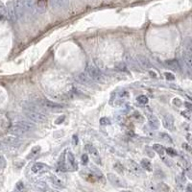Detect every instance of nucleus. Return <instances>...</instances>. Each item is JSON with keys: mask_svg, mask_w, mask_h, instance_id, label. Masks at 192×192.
Masks as SVG:
<instances>
[{"mask_svg": "<svg viewBox=\"0 0 192 192\" xmlns=\"http://www.w3.org/2000/svg\"><path fill=\"white\" fill-rule=\"evenodd\" d=\"M82 162H83V164H84V165L89 162V157H87V155L84 154L82 156Z\"/></svg>", "mask_w": 192, "mask_h": 192, "instance_id": "obj_37", "label": "nucleus"}, {"mask_svg": "<svg viewBox=\"0 0 192 192\" xmlns=\"http://www.w3.org/2000/svg\"><path fill=\"white\" fill-rule=\"evenodd\" d=\"M115 169L117 171L118 173H120V174H123L124 173V168H123V166L120 164V163H115Z\"/></svg>", "mask_w": 192, "mask_h": 192, "instance_id": "obj_33", "label": "nucleus"}, {"mask_svg": "<svg viewBox=\"0 0 192 192\" xmlns=\"http://www.w3.org/2000/svg\"><path fill=\"white\" fill-rule=\"evenodd\" d=\"M164 75H165V78H166L168 81H173L175 79V76L172 73H169V72H166Z\"/></svg>", "mask_w": 192, "mask_h": 192, "instance_id": "obj_35", "label": "nucleus"}, {"mask_svg": "<svg viewBox=\"0 0 192 192\" xmlns=\"http://www.w3.org/2000/svg\"><path fill=\"white\" fill-rule=\"evenodd\" d=\"M50 180H51V181L52 183H53L55 185H57V186H59V187H64L65 186V184L63 183V181H61V179H59L58 177H57V176H51L50 177Z\"/></svg>", "mask_w": 192, "mask_h": 192, "instance_id": "obj_21", "label": "nucleus"}, {"mask_svg": "<svg viewBox=\"0 0 192 192\" xmlns=\"http://www.w3.org/2000/svg\"><path fill=\"white\" fill-rule=\"evenodd\" d=\"M126 61H127L129 66L131 67V69H133V70H139V65H137L136 60H134L133 58H130V57H126Z\"/></svg>", "mask_w": 192, "mask_h": 192, "instance_id": "obj_18", "label": "nucleus"}, {"mask_svg": "<svg viewBox=\"0 0 192 192\" xmlns=\"http://www.w3.org/2000/svg\"><path fill=\"white\" fill-rule=\"evenodd\" d=\"M39 150H40L39 147H35V148L33 149L32 153H30V156H31V157H33V155H37V154L39 152Z\"/></svg>", "mask_w": 192, "mask_h": 192, "instance_id": "obj_38", "label": "nucleus"}, {"mask_svg": "<svg viewBox=\"0 0 192 192\" xmlns=\"http://www.w3.org/2000/svg\"><path fill=\"white\" fill-rule=\"evenodd\" d=\"M153 150H155L156 152H158L159 155H163L164 152H165V150H164V147L162 146V145H159V144H154V146H153Z\"/></svg>", "mask_w": 192, "mask_h": 192, "instance_id": "obj_27", "label": "nucleus"}, {"mask_svg": "<svg viewBox=\"0 0 192 192\" xmlns=\"http://www.w3.org/2000/svg\"><path fill=\"white\" fill-rule=\"evenodd\" d=\"M184 61L185 65L187 66V68L190 70L192 68V59H191V54L190 53H186L184 52Z\"/></svg>", "mask_w": 192, "mask_h": 192, "instance_id": "obj_19", "label": "nucleus"}, {"mask_svg": "<svg viewBox=\"0 0 192 192\" xmlns=\"http://www.w3.org/2000/svg\"><path fill=\"white\" fill-rule=\"evenodd\" d=\"M34 129L35 125L33 123L28 121H18L11 126L10 133L14 134V136H21V134H25L28 132H31Z\"/></svg>", "mask_w": 192, "mask_h": 192, "instance_id": "obj_1", "label": "nucleus"}, {"mask_svg": "<svg viewBox=\"0 0 192 192\" xmlns=\"http://www.w3.org/2000/svg\"><path fill=\"white\" fill-rule=\"evenodd\" d=\"M162 123H163L164 128L170 130V131L174 130V118L172 115H165L162 119Z\"/></svg>", "mask_w": 192, "mask_h": 192, "instance_id": "obj_9", "label": "nucleus"}, {"mask_svg": "<svg viewBox=\"0 0 192 192\" xmlns=\"http://www.w3.org/2000/svg\"><path fill=\"white\" fill-rule=\"evenodd\" d=\"M0 14L1 15H7V9L5 5L0 1Z\"/></svg>", "mask_w": 192, "mask_h": 192, "instance_id": "obj_32", "label": "nucleus"}, {"mask_svg": "<svg viewBox=\"0 0 192 192\" xmlns=\"http://www.w3.org/2000/svg\"><path fill=\"white\" fill-rule=\"evenodd\" d=\"M13 5H14V9L17 19L21 18L24 15V12H25L24 0H14Z\"/></svg>", "mask_w": 192, "mask_h": 192, "instance_id": "obj_4", "label": "nucleus"}, {"mask_svg": "<svg viewBox=\"0 0 192 192\" xmlns=\"http://www.w3.org/2000/svg\"><path fill=\"white\" fill-rule=\"evenodd\" d=\"M67 162H68L69 164V167L71 170H77L78 169V163L76 162V159H75V156L73 155L72 152H68L67 153Z\"/></svg>", "mask_w": 192, "mask_h": 192, "instance_id": "obj_10", "label": "nucleus"}, {"mask_svg": "<svg viewBox=\"0 0 192 192\" xmlns=\"http://www.w3.org/2000/svg\"><path fill=\"white\" fill-rule=\"evenodd\" d=\"M7 15L9 17V18L12 20V21H17V17H15V13H14V5L13 2H9L7 5Z\"/></svg>", "mask_w": 192, "mask_h": 192, "instance_id": "obj_13", "label": "nucleus"}, {"mask_svg": "<svg viewBox=\"0 0 192 192\" xmlns=\"http://www.w3.org/2000/svg\"><path fill=\"white\" fill-rule=\"evenodd\" d=\"M99 123H100V125H102V126H108V125H111V120L108 117H102L100 119Z\"/></svg>", "mask_w": 192, "mask_h": 192, "instance_id": "obj_30", "label": "nucleus"}, {"mask_svg": "<svg viewBox=\"0 0 192 192\" xmlns=\"http://www.w3.org/2000/svg\"><path fill=\"white\" fill-rule=\"evenodd\" d=\"M115 69H117L118 71H124V72H127L128 71V67L127 65L125 63H123V61H119L115 65Z\"/></svg>", "mask_w": 192, "mask_h": 192, "instance_id": "obj_25", "label": "nucleus"}, {"mask_svg": "<svg viewBox=\"0 0 192 192\" xmlns=\"http://www.w3.org/2000/svg\"><path fill=\"white\" fill-rule=\"evenodd\" d=\"M148 121H149V125L152 129L154 130H158L159 128V119L156 117L155 115H150L148 118Z\"/></svg>", "mask_w": 192, "mask_h": 192, "instance_id": "obj_17", "label": "nucleus"}, {"mask_svg": "<svg viewBox=\"0 0 192 192\" xmlns=\"http://www.w3.org/2000/svg\"><path fill=\"white\" fill-rule=\"evenodd\" d=\"M5 166H6V160L3 156H0V168H3Z\"/></svg>", "mask_w": 192, "mask_h": 192, "instance_id": "obj_36", "label": "nucleus"}, {"mask_svg": "<svg viewBox=\"0 0 192 192\" xmlns=\"http://www.w3.org/2000/svg\"><path fill=\"white\" fill-rule=\"evenodd\" d=\"M186 192H191V184H188L186 187Z\"/></svg>", "mask_w": 192, "mask_h": 192, "instance_id": "obj_42", "label": "nucleus"}, {"mask_svg": "<svg viewBox=\"0 0 192 192\" xmlns=\"http://www.w3.org/2000/svg\"><path fill=\"white\" fill-rule=\"evenodd\" d=\"M86 148L87 150V152H89L90 155L92 157V159L94 160L97 164H100L101 163V158H100V154H99V152H98V150L94 146H92V145H90V144H87L86 146Z\"/></svg>", "mask_w": 192, "mask_h": 192, "instance_id": "obj_7", "label": "nucleus"}, {"mask_svg": "<svg viewBox=\"0 0 192 192\" xmlns=\"http://www.w3.org/2000/svg\"><path fill=\"white\" fill-rule=\"evenodd\" d=\"M174 104H175V105H177L178 107H180V106L181 105V103L180 99H174Z\"/></svg>", "mask_w": 192, "mask_h": 192, "instance_id": "obj_40", "label": "nucleus"}, {"mask_svg": "<svg viewBox=\"0 0 192 192\" xmlns=\"http://www.w3.org/2000/svg\"><path fill=\"white\" fill-rule=\"evenodd\" d=\"M137 101L140 104V105H146L148 103V97L145 95H140L137 98Z\"/></svg>", "mask_w": 192, "mask_h": 192, "instance_id": "obj_29", "label": "nucleus"}, {"mask_svg": "<svg viewBox=\"0 0 192 192\" xmlns=\"http://www.w3.org/2000/svg\"><path fill=\"white\" fill-rule=\"evenodd\" d=\"M2 146H3V144H2L1 142H0V149H1V148H2Z\"/></svg>", "mask_w": 192, "mask_h": 192, "instance_id": "obj_43", "label": "nucleus"}, {"mask_svg": "<svg viewBox=\"0 0 192 192\" xmlns=\"http://www.w3.org/2000/svg\"><path fill=\"white\" fill-rule=\"evenodd\" d=\"M137 63L138 65H140L142 67H144V68H150V67L152 66L151 63H150V61L148 58H146L145 56H142V55H137Z\"/></svg>", "mask_w": 192, "mask_h": 192, "instance_id": "obj_8", "label": "nucleus"}, {"mask_svg": "<svg viewBox=\"0 0 192 192\" xmlns=\"http://www.w3.org/2000/svg\"><path fill=\"white\" fill-rule=\"evenodd\" d=\"M65 2H66V0H51V5L53 8L60 9V8L65 7Z\"/></svg>", "mask_w": 192, "mask_h": 192, "instance_id": "obj_20", "label": "nucleus"}, {"mask_svg": "<svg viewBox=\"0 0 192 192\" xmlns=\"http://www.w3.org/2000/svg\"><path fill=\"white\" fill-rule=\"evenodd\" d=\"M35 187L39 191H46L48 189L47 185H46V184L43 183V181H39V183H37L35 184Z\"/></svg>", "mask_w": 192, "mask_h": 192, "instance_id": "obj_26", "label": "nucleus"}, {"mask_svg": "<svg viewBox=\"0 0 192 192\" xmlns=\"http://www.w3.org/2000/svg\"><path fill=\"white\" fill-rule=\"evenodd\" d=\"M108 180L113 186H116V187H126L127 186V184L125 183V181L120 179L115 174L109 173L108 174Z\"/></svg>", "mask_w": 192, "mask_h": 192, "instance_id": "obj_6", "label": "nucleus"}, {"mask_svg": "<svg viewBox=\"0 0 192 192\" xmlns=\"http://www.w3.org/2000/svg\"><path fill=\"white\" fill-rule=\"evenodd\" d=\"M158 191L159 192H169V186L163 183L158 184Z\"/></svg>", "mask_w": 192, "mask_h": 192, "instance_id": "obj_28", "label": "nucleus"}, {"mask_svg": "<svg viewBox=\"0 0 192 192\" xmlns=\"http://www.w3.org/2000/svg\"><path fill=\"white\" fill-rule=\"evenodd\" d=\"M159 137H162L164 141H166V142H172V138H171V137L169 136V134H165V133H162V134H159Z\"/></svg>", "mask_w": 192, "mask_h": 192, "instance_id": "obj_31", "label": "nucleus"}, {"mask_svg": "<svg viewBox=\"0 0 192 192\" xmlns=\"http://www.w3.org/2000/svg\"><path fill=\"white\" fill-rule=\"evenodd\" d=\"M25 115L31 121L36 123H43L47 120V116L42 112L39 111H29V110H23Z\"/></svg>", "mask_w": 192, "mask_h": 192, "instance_id": "obj_3", "label": "nucleus"}, {"mask_svg": "<svg viewBox=\"0 0 192 192\" xmlns=\"http://www.w3.org/2000/svg\"><path fill=\"white\" fill-rule=\"evenodd\" d=\"M77 80L79 81L80 83H82V84L89 85V86L92 85V83H93V81L90 79V78L87 76V74H85V73H81V74L78 75L77 76Z\"/></svg>", "mask_w": 192, "mask_h": 192, "instance_id": "obj_15", "label": "nucleus"}, {"mask_svg": "<svg viewBox=\"0 0 192 192\" xmlns=\"http://www.w3.org/2000/svg\"><path fill=\"white\" fill-rule=\"evenodd\" d=\"M165 151H166V153L169 156H171V157H175V156H177V152H176L175 150L172 149V148H167L166 150H165Z\"/></svg>", "mask_w": 192, "mask_h": 192, "instance_id": "obj_34", "label": "nucleus"}, {"mask_svg": "<svg viewBox=\"0 0 192 192\" xmlns=\"http://www.w3.org/2000/svg\"><path fill=\"white\" fill-rule=\"evenodd\" d=\"M49 169V167L47 166V165H45L44 163L42 162H37L35 163L32 168H31V170H32V172L35 173V174H38V173H41L43 172L44 170H47Z\"/></svg>", "mask_w": 192, "mask_h": 192, "instance_id": "obj_11", "label": "nucleus"}, {"mask_svg": "<svg viewBox=\"0 0 192 192\" xmlns=\"http://www.w3.org/2000/svg\"><path fill=\"white\" fill-rule=\"evenodd\" d=\"M141 166L145 169V170H147V171H152V164L151 162H149L148 159H143L141 160Z\"/></svg>", "mask_w": 192, "mask_h": 192, "instance_id": "obj_24", "label": "nucleus"}, {"mask_svg": "<svg viewBox=\"0 0 192 192\" xmlns=\"http://www.w3.org/2000/svg\"><path fill=\"white\" fill-rule=\"evenodd\" d=\"M46 10V0H38V11L44 13Z\"/></svg>", "mask_w": 192, "mask_h": 192, "instance_id": "obj_23", "label": "nucleus"}, {"mask_svg": "<svg viewBox=\"0 0 192 192\" xmlns=\"http://www.w3.org/2000/svg\"><path fill=\"white\" fill-rule=\"evenodd\" d=\"M183 147H186L185 149H186V150H187V151H190V147H189V146H188V145H187V144H186V143L183 144Z\"/></svg>", "mask_w": 192, "mask_h": 192, "instance_id": "obj_41", "label": "nucleus"}, {"mask_svg": "<svg viewBox=\"0 0 192 192\" xmlns=\"http://www.w3.org/2000/svg\"><path fill=\"white\" fill-rule=\"evenodd\" d=\"M5 142H6L8 145H13V146H18L20 143L19 139L15 138V137H8L5 139Z\"/></svg>", "mask_w": 192, "mask_h": 192, "instance_id": "obj_22", "label": "nucleus"}, {"mask_svg": "<svg viewBox=\"0 0 192 192\" xmlns=\"http://www.w3.org/2000/svg\"><path fill=\"white\" fill-rule=\"evenodd\" d=\"M165 64H166L167 67H169L171 70H175V71H180L181 70L180 64L177 60H170V61H167Z\"/></svg>", "mask_w": 192, "mask_h": 192, "instance_id": "obj_16", "label": "nucleus"}, {"mask_svg": "<svg viewBox=\"0 0 192 192\" xmlns=\"http://www.w3.org/2000/svg\"><path fill=\"white\" fill-rule=\"evenodd\" d=\"M38 104H39V106L43 109H47V110L50 111H60L61 110L63 106L60 105V104H57L55 102H52L46 99H41L39 100V102H38Z\"/></svg>", "mask_w": 192, "mask_h": 192, "instance_id": "obj_5", "label": "nucleus"}, {"mask_svg": "<svg viewBox=\"0 0 192 192\" xmlns=\"http://www.w3.org/2000/svg\"><path fill=\"white\" fill-rule=\"evenodd\" d=\"M87 73L92 81H95L98 83H105L106 82V76L102 73V71L97 68L95 65H90L87 68Z\"/></svg>", "mask_w": 192, "mask_h": 192, "instance_id": "obj_2", "label": "nucleus"}, {"mask_svg": "<svg viewBox=\"0 0 192 192\" xmlns=\"http://www.w3.org/2000/svg\"><path fill=\"white\" fill-rule=\"evenodd\" d=\"M129 168L133 173H134L136 175H141L142 174L141 167L139 166L136 162H134V160H130L129 162Z\"/></svg>", "mask_w": 192, "mask_h": 192, "instance_id": "obj_12", "label": "nucleus"}, {"mask_svg": "<svg viewBox=\"0 0 192 192\" xmlns=\"http://www.w3.org/2000/svg\"><path fill=\"white\" fill-rule=\"evenodd\" d=\"M17 189H18V190H22V189H23V187H24V185H23V184H22V183H18V184H17Z\"/></svg>", "mask_w": 192, "mask_h": 192, "instance_id": "obj_39", "label": "nucleus"}, {"mask_svg": "<svg viewBox=\"0 0 192 192\" xmlns=\"http://www.w3.org/2000/svg\"><path fill=\"white\" fill-rule=\"evenodd\" d=\"M24 6L30 13H34L37 9V2L36 0H24Z\"/></svg>", "mask_w": 192, "mask_h": 192, "instance_id": "obj_14", "label": "nucleus"}]
</instances>
